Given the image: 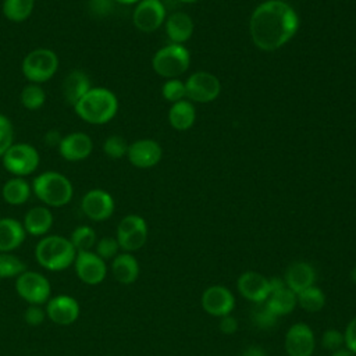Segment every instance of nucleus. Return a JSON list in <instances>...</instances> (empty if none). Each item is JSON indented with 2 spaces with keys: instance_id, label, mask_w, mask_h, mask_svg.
<instances>
[{
  "instance_id": "f257e3e1",
  "label": "nucleus",
  "mask_w": 356,
  "mask_h": 356,
  "mask_svg": "<svg viewBox=\"0 0 356 356\" xmlns=\"http://www.w3.org/2000/svg\"><path fill=\"white\" fill-rule=\"evenodd\" d=\"M249 26L253 43L261 50L271 51L285 44L296 33L299 18L289 4L281 0H268L254 8Z\"/></svg>"
},
{
  "instance_id": "f03ea898",
  "label": "nucleus",
  "mask_w": 356,
  "mask_h": 356,
  "mask_svg": "<svg viewBox=\"0 0 356 356\" xmlns=\"http://www.w3.org/2000/svg\"><path fill=\"white\" fill-rule=\"evenodd\" d=\"M118 110L117 96L107 88H90L74 106L76 115L92 125L111 121Z\"/></svg>"
},
{
  "instance_id": "7ed1b4c3",
  "label": "nucleus",
  "mask_w": 356,
  "mask_h": 356,
  "mask_svg": "<svg viewBox=\"0 0 356 356\" xmlns=\"http://www.w3.org/2000/svg\"><path fill=\"white\" fill-rule=\"evenodd\" d=\"M38 263L50 271H63L74 264L76 250L70 238L61 235H44L35 248Z\"/></svg>"
},
{
  "instance_id": "20e7f679",
  "label": "nucleus",
  "mask_w": 356,
  "mask_h": 356,
  "mask_svg": "<svg viewBox=\"0 0 356 356\" xmlns=\"http://www.w3.org/2000/svg\"><path fill=\"white\" fill-rule=\"evenodd\" d=\"M33 195L46 206L63 207L71 202L74 186L71 181L61 172L44 171L33 178Z\"/></svg>"
},
{
  "instance_id": "39448f33",
  "label": "nucleus",
  "mask_w": 356,
  "mask_h": 356,
  "mask_svg": "<svg viewBox=\"0 0 356 356\" xmlns=\"http://www.w3.org/2000/svg\"><path fill=\"white\" fill-rule=\"evenodd\" d=\"M58 56L47 47L31 50L22 60L21 68L24 76L31 83H43L54 76L58 70Z\"/></svg>"
},
{
  "instance_id": "423d86ee",
  "label": "nucleus",
  "mask_w": 356,
  "mask_h": 356,
  "mask_svg": "<svg viewBox=\"0 0 356 356\" xmlns=\"http://www.w3.org/2000/svg\"><path fill=\"white\" fill-rule=\"evenodd\" d=\"M4 168L14 177H26L35 172L40 163L39 152L29 143H13L1 157Z\"/></svg>"
},
{
  "instance_id": "0eeeda50",
  "label": "nucleus",
  "mask_w": 356,
  "mask_h": 356,
  "mask_svg": "<svg viewBox=\"0 0 356 356\" xmlns=\"http://www.w3.org/2000/svg\"><path fill=\"white\" fill-rule=\"evenodd\" d=\"M189 60V53L182 44L171 43L156 51L152 65L159 75L172 79L188 70Z\"/></svg>"
},
{
  "instance_id": "6e6552de",
  "label": "nucleus",
  "mask_w": 356,
  "mask_h": 356,
  "mask_svg": "<svg viewBox=\"0 0 356 356\" xmlns=\"http://www.w3.org/2000/svg\"><path fill=\"white\" fill-rule=\"evenodd\" d=\"M15 289L19 298L29 305H43L50 299V282L49 280L36 271L25 270L15 280Z\"/></svg>"
},
{
  "instance_id": "1a4fd4ad",
  "label": "nucleus",
  "mask_w": 356,
  "mask_h": 356,
  "mask_svg": "<svg viewBox=\"0 0 356 356\" xmlns=\"http://www.w3.org/2000/svg\"><path fill=\"white\" fill-rule=\"evenodd\" d=\"M115 238L122 250L128 253L139 250L147 241L146 221L138 214L125 216L118 222Z\"/></svg>"
},
{
  "instance_id": "9d476101",
  "label": "nucleus",
  "mask_w": 356,
  "mask_h": 356,
  "mask_svg": "<svg viewBox=\"0 0 356 356\" xmlns=\"http://www.w3.org/2000/svg\"><path fill=\"white\" fill-rule=\"evenodd\" d=\"M185 90L186 96L191 100L207 103L214 100L220 95L221 85L216 75L204 71H197L186 79Z\"/></svg>"
},
{
  "instance_id": "9b49d317",
  "label": "nucleus",
  "mask_w": 356,
  "mask_h": 356,
  "mask_svg": "<svg viewBox=\"0 0 356 356\" xmlns=\"http://www.w3.org/2000/svg\"><path fill=\"white\" fill-rule=\"evenodd\" d=\"M288 356H312L316 349V337L313 330L305 323L292 324L284 341Z\"/></svg>"
},
{
  "instance_id": "f8f14e48",
  "label": "nucleus",
  "mask_w": 356,
  "mask_h": 356,
  "mask_svg": "<svg viewBox=\"0 0 356 356\" xmlns=\"http://www.w3.org/2000/svg\"><path fill=\"white\" fill-rule=\"evenodd\" d=\"M74 267L78 278L88 285L100 284L107 274L106 261L90 250L76 252Z\"/></svg>"
},
{
  "instance_id": "ddd939ff",
  "label": "nucleus",
  "mask_w": 356,
  "mask_h": 356,
  "mask_svg": "<svg viewBox=\"0 0 356 356\" xmlns=\"http://www.w3.org/2000/svg\"><path fill=\"white\" fill-rule=\"evenodd\" d=\"M81 209L89 220L104 221L114 213V199L104 189H90L83 195Z\"/></svg>"
},
{
  "instance_id": "4468645a",
  "label": "nucleus",
  "mask_w": 356,
  "mask_h": 356,
  "mask_svg": "<svg viewBox=\"0 0 356 356\" xmlns=\"http://www.w3.org/2000/svg\"><path fill=\"white\" fill-rule=\"evenodd\" d=\"M203 310L214 317L231 314L235 307V298L232 292L222 285H211L204 289L200 298Z\"/></svg>"
},
{
  "instance_id": "2eb2a0df",
  "label": "nucleus",
  "mask_w": 356,
  "mask_h": 356,
  "mask_svg": "<svg viewBox=\"0 0 356 356\" xmlns=\"http://www.w3.org/2000/svg\"><path fill=\"white\" fill-rule=\"evenodd\" d=\"M165 10L160 0H140L134 10V25L142 32H153L163 24Z\"/></svg>"
},
{
  "instance_id": "dca6fc26",
  "label": "nucleus",
  "mask_w": 356,
  "mask_h": 356,
  "mask_svg": "<svg viewBox=\"0 0 356 356\" xmlns=\"http://www.w3.org/2000/svg\"><path fill=\"white\" fill-rule=\"evenodd\" d=\"M46 316L58 325H70L79 317V303L70 295H57L46 302Z\"/></svg>"
},
{
  "instance_id": "f3484780",
  "label": "nucleus",
  "mask_w": 356,
  "mask_h": 356,
  "mask_svg": "<svg viewBox=\"0 0 356 356\" xmlns=\"http://www.w3.org/2000/svg\"><path fill=\"white\" fill-rule=\"evenodd\" d=\"M161 146L153 139H139L128 145L127 156L132 165L149 168L156 165L161 159Z\"/></svg>"
},
{
  "instance_id": "a211bd4d",
  "label": "nucleus",
  "mask_w": 356,
  "mask_h": 356,
  "mask_svg": "<svg viewBox=\"0 0 356 356\" xmlns=\"http://www.w3.org/2000/svg\"><path fill=\"white\" fill-rule=\"evenodd\" d=\"M93 150L92 138L85 132H71L61 138L58 152L67 161H81L90 156Z\"/></svg>"
},
{
  "instance_id": "6ab92c4d",
  "label": "nucleus",
  "mask_w": 356,
  "mask_h": 356,
  "mask_svg": "<svg viewBox=\"0 0 356 356\" xmlns=\"http://www.w3.org/2000/svg\"><path fill=\"white\" fill-rule=\"evenodd\" d=\"M236 288L245 299L253 303H263L270 295L268 278L256 271H245L241 274L236 281Z\"/></svg>"
},
{
  "instance_id": "aec40b11",
  "label": "nucleus",
  "mask_w": 356,
  "mask_h": 356,
  "mask_svg": "<svg viewBox=\"0 0 356 356\" xmlns=\"http://www.w3.org/2000/svg\"><path fill=\"white\" fill-rule=\"evenodd\" d=\"M284 281L286 286L295 292L299 293L303 289L314 285L316 281V270L314 267L307 261H295L291 263L285 271Z\"/></svg>"
},
{
  "instance_id": "412c9836",
  "label": "nucleus",
  "mask_w": 356,
  "mask_h": 356,
  "mask_svg": "<svg viewBox=\"0 0 356 356\" xmlns=\"http://www.w3.org/2000/svg\"><path fill=\"white\" fill-rule=\"evenodd\" d=\"M92 88L90 78L82 70L70 71L61 85L63 96L68 104L72 107L85 96V93Z\"/></svg>"
},
{
  "instance_id": "4be33fe9",
  "label": "nucleus",
  "mask_w": 356,
  "mask_h": 356,
  "mask_svg": "<svg viewBox=\"0 0 356 356\" xmlns=\"http://www.w3.org/2000/svg\"><path fill=\"white\" fill-rule=\"evenodd\" d=\"M25 235L22 222L11 217L0 218V252L10 253L15 250L25 241Z\"/></svg>"
},
{
  "instance_id": "5701e85b",
  "label": "nucleus",
  "mask_w": 356,
  "mask_h": 356,
  "mask_svg": "<svg viewBox=\"0 0 356 356\" xmlns=\"http://www.w3.org/2000/svg\"><path fill=\"white\" fill-rule=\"evenodd\" d=\"M24 229L33 236H44L53 225V214L47 206H35L24 217Z\"/></svg>"
},
{
  "instance_id": "b1692460",
  "label": "nucleus",
  "mask_w": 356,
  "mask_h": 356,
  "mask_svg": "<svg viewBox=\"0 0 356 356\" xmlns=\"http://www.w3.org/2000/svg\"><path fill=\"white\" fill-rule=\"evenodd\" d=\"M111 273L115 281L124 285H129L139 277V263L136 257L128 252L118 253L111 260Z\"/></svg>"
},
{
  "instance_id": "393cba45",
  "label": "nucleus",
  "mask_w": 356,
  "mask_h": 356,
  "mask_svg": "<svg viewBox=\"0 0 356 356\" xmlns=\"http://www.w3.org/2000/svg\"><path fill=\"white\" fill-rule=\"evenodd\" d=\"M32 195L31 184L22 177H13L7 179L1 188V196L6 203L11 206H19L28 202Z\"/></svg>"
},
{
  "instance_id": "a878e982",
  "label": "nucleus",
  "mask_w": 356,
  "mask_h": 356,
  "mask_svg": "<svg viewBox=\"0 0 356 356\" xmlns=\"http://www.w3.org/2000/svg\"><path fill=\"white\" fill-rule=\"evenodd\" d=\"M165 31L172 43L181 44L186 42L193 33V22L185 13H174L165 22Z\"/></svg>"
},
{
  "instance_id": "bb28decb",
  "label": "nucleus",
  "mask_w": 356,
  "mask_h": 356,
  "mask_svg": "<svg viewBox=\"0 0 356 356\" xmlns=\"http://www.w3.org/2000/svg\"><path fill=\"white\" fill-rule=\"evenodd\" d=\"M266 305L270 307V310L281 317V316H286L289 313H292L295 310V307L298 306V299H296V293L292 292L288 286L271 292L268 295V298L266 299Z\"/></svg>"
},
{
  "instance_id": "cd10ccee",
  "label": "nucleus",
  "mask_w": 356,
  "mask_h": 356,
  "mask_svg": "<svg viewBox=\"0 0 356 356\" xmlns=\"http://www.w3.org/2000/svg\"><path fill=\"white\" fill-rule=\"evenodd\" d=\"M195 115H196L195 107L192 106V103L186 100L174 103L168 111L170 124L172 125V128L178 131L189 129L195 122Z\"/></svg>"
},
{
  "instance_id": "c85d7f7f",
  "label": "nucleus",
  "mask_w": 356,
  "mask_h": 356,
  "mask_svg": "<svg viewBox=\"0 0 356 356\" xmlns=\"http://www.w3.org/2000/svg\"><path fill=\"white\" fill-rule=\"evenodd\" d=\"M35 8V0H3L1 11L8 21L24 22Z\"/></svg>"
},
{
  "instance_id": "c756f323",
  "label": "nucleus",
  "mask_w": 356,
  "mask_h": 356,
  "mask_svg": "<svg viewBox=\"0 0 356 356\" xmlns=\"http://www.w3.org/2000/svg\"><path fill=\"white\" fill-rule=\"evenodd\" d=\"M296 299H298V305L309 313L320 312L325 305V293L323 292L321 288L316 285H312L303 289L302 292L296 293Z\"/></svg>"
},
{
  "instance_id": "7c9ffc66",
  "label": "nucleus",
  "mask_w": 356,
  "mask_h": 356,
  "mask_svg": "<svg viewBox=\"0 0 356 356\" xmlns=\"http://www.w3.org/2000/svg\"><path fill=\"white\" fill-rule=\"evenodd\" d=\"M21 104L26 110H39L46 102V92L39 83H28L22 88L19 95Z\"/></svg>"
},
{
  "instance_id": "2f4dec72",
  "label": "nucleus",
  "mask_w": 356,
  "mask_h": 356,
  "mask_svg": "<svg viewBox=\"0 0 356 356\" xmlns=\"http://www.w3.org/2000/svg\"><path fill=\"white\" fill-rule=\"evenodd\" d=\"M70 241L76 252H85V250H90L96 245L97 238L92 227L79 225L72 231Z\"/></svg>"
},
{
  "instance_id": "473e14b6",
  "label": "nucleus",
  "mask_w": 356,
  "mask_h": 356,
  "mask_svg": "<svg viewBox=\"0 0 356 356\" xmlns=\"http://www.w3.org/2000/svg\"><path fill=\"white\" fill-rule=\"evenodd\" d=\"M250 317H252L253 324L259 330H271L277 325V321H278V316H275L270 310V307L266 305V302L256 303V306L252 310Z\"/></svg>"
},
{
  "instance_id": "72a5a7b5",
  "label": "nucleus",
  "mask_w": 356,
  "mask_h": 356,
  "mask_svg": "<svg viewBox=\"0 0 356 356\" xmlns=\"http://www.w3.org/2000/svg\"><path fill=\"white\" fill-rule=\"evenodd\" d=\"M26 270L25 263L11 253L0 252V278L18 277Z\"/></svg>"
},
{
  "instance_id": "f704fd0d",
  "label": "nucleus",
  "mask_w": 356,
  "mask_h": 356,
  "mask_svg": "<svg viewBox=\"0 0 356 356\" xmlns=\"http://www.w3.org/2000/svg\"><path fill=\"white\" fill-rule=\"evenodd\" d=\"M120 245L117 238L113 236H103L102 239H99L95 245V253L102 257L104 261L106 260H113L118 252H120Z\"/></svg>"
},
{
  "instance_id": "c9c22d12",
  "label": "nucleus",
  "mask_w": 356,
  "mask_h": 356,
  "mask_svg": "<svg viewBox=\"0 0 356 356\" xmlns=\"http://www.w3.org/2000/svg\"><path fill=\"white\" fill-rule=\"evenodd\" d=\"M127 150H128V143L120 135H111L103 143V152L110 159H121L122 156L127 154Z\"/></svg>"
},
{
  "instance_id": "e433bc0d",
  "label": "nucleus",
  "mask_w": 356,
  "mask_h": 356,
  "mask_svg": "<svg viewBox=\"0 0 356 356\" xmlns=\"http://www.w3.org/2000/svg\"><path fill=\"white\" fill-rule=\"evenodd\" d=\"M163 96L165 100L177 103L184 100V97L186 96V90H185V83L179 79H170L163 85Z\"/></svg>"
},
{
  "instance_id": "4c0bfd02",
  "label": "nucleus",
  "mask_w": 356,
  "mask_h": 356,
  "mask_svg": "<svg viewBox=\"0 0 356 356\" xmlns=\"http://www.w3.org/2000/svg\"><path fill=\"white\" fill-rule=\"evenodd\" d=\"M14 143V128L8 117L0 114V157Z\"/></svg>"
},
{
  "instance_id": "58836bf2",
  "label": "nucleus",
  "mask_w": 356,
  "mask_h": 356,
  "mask_svg": "<svg viewBox=\"0 0 356 356\" xmlns=\"http://www.w3.org/2000/svg\"><path fill=\"white\" fill-rule=\"evenodd\" d=\"M321 345L324 349L335 352L341 348L345 346V338H343V332H341L339 330L335 328H330L325 330L321 335Z\"/></svg>"
},
{
  "instance_id": "ea45409f",
  "label": "nucleus",
  "mask_w": 356,
  "mask_h": 356,
  "mask_svg": "<svg viewBox=\"0 0 356 356\" xmlns=\"http://www.w3.org/2000/svg\"><path fill=\"white\" fill-rule=\"evenodd\" d=\"M44 317H46V310L40 305H29L24 314L26 324L32 327L40 325L44 321Z\"/></svg>"
},
{
  "instance_id": "a19ab883",
  "label": "nucleus",
  "mask_w": 356,
  "mask_h": 356,
  "mask_svg": "<svg viewBox=\"0 0 356 356\" xmlns=\"http://www.w3.org/2000/svg\"><path fill=\"white\" fill-rule=\"evenodd\" d=\"M114 0H89L88 7L93 15L106 17L113 11Z\"/></svg>"
},
{
  "instance_id": "79ce46f5",
  "label": "nucleus",
  "mask_w": 356,
  "mask_h": 356,
  "mask_svg": "<svg viewBox=\"0 0 356 356\" xmlns=\"http://www.w3.org/2000/svg\"><path fill=\"white\" fill-rule=\"evenodd\" d=\"M343 338H345V348L356 353V317L348 323L343 331Z\"/></svg>"
},
{
  "instance_id": "37998d69",
  "label": "nucleus",
  "mask_w": 356,
  "mask_h": 356,
  "mask_svg": "<svg viewBox=\"0 0 356 356\" xmlns=\"http://www.w3.org/2000/svg\"><path fill=\"white\" fill-rule=\"evenodd\" d=\"M218 328L222 334H227V335H232L238 331L239 328V324H238V320L231 316V314H227V316H222L220 317V323H218Z\"/></svg>"
},
{
  "instance_id": "c03bdc74",
  "label": "nucleus",
  "mask_w": 356,
  "mask_h": 356,
  "mask_svg": "<svg viewBox=\"0 0 356 356\" xmlns=\"http://www.w3.org/2000/svg\"><path fill=\"white\" fill-rule=\"evenodd\" d=\"M268 286H270V293L271 292H275V291H280L282 288L286 286L284 278L281 277H273V278H268Z\"/></svg>"
},
{
  "instance_id": "a18cd8bd",
  "label": "nucleus",
  "mask_w": 356,
  "mask_h": 356,
  "mask_svg": "<svg viewBox=\"0 0 356 356\" xmlns=\"http://www.w3.org/2000/svg\"><path fill=\"white\" fill-rule=\"evenodd\" d=\"M242 356H267V353H266V350H264L263 348L256 346V345H252V346H248V348L243 350Z\"/></svg>"
},
{
  "instance_id": "49530a36",
  "label": "nucleus",
  "mask_w": 356,
  "mask_h": 356,
  "mask_svg": "<svg viewBox=\"0 0 356 356\" xmlns=\"http://www.w3.org/2000/svg\"><path fill=\"white\" fill-rule=\"evenodd\" d=\"M61 138H63V136H60V134L56 132V131H49V132L46 134V142H47L49 146H56V145L58 146Z\"/></svg>"
},
{
  "instance_id": "de8ad7c7",
  "label": "nucleus",
  "mask_w": 356,
  "mask_h": 356,
  "mask_svg": "<svg viewBox=\"0 0 356 356\" xmlns=\"http://www.w3.org/2000/svg\"><path fill=\"white\" fill-rule=\"evenodd\" d=\"M331 356H356V353L350 352L349 349H346V348L343 346V348H341V349H338V350L332 352V355H331Z\"/></svg>"
},
{
  "instance_id": "09e8293b",
  "label": "nucleus",
  "mask_w": 356,
  "mask_h": 356,
  "mask_svg": "<svg viewBox=\"0 0 356 356\" xmlns=\"http://www.w3.org/2000/svg\"><path fill=\"white\" fill-rule=\"evenodd\" d=\"M114 1H117L120 4H134V3H138L140 0H114Z\"/></svg>"
},
{
  "instance_id": "8fccbe9b",
  "label": "nucleus",
  "mask_w": 356,
  "mask_h": 356,
  "mask_svg": "<svg viewBox=\"0 0 356 356\" xmlns=\"http://www.w3.org/2000/svg\"><path fill=\"white\" fill-rule=\"evenodd\" d=\"M350 280L356 284V266L350 270Z\"/></svg>"
},
{
  "instance_id": "3c124183",
  "label": "nucleus",
  "mask_w": 356,
  "mask_h": 356,
  "mask_svg": "<svg viewBox=\"0 0 356 356\" xmlns=\"http://www.w3.org/2000/svg\"><path fill=\"white\" fill-rule=\"evenodd\" d=\"M179 1H185V3H192V1H196V0H179Z\"/></svg>"
}]
</instances>
